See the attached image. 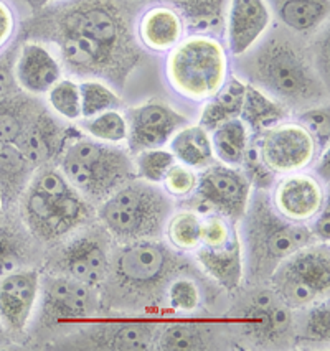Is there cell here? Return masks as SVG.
<instances>
[{
	"instance_id": "1",
	"label": "cell",
	"mask_w": 330,
	"mask_h": 351,
	"mask_svg": "<svg viewBox=\"0 0 330 351\" xmlns=\"http://www.w3.org/2000/svg\"><path fill=\"white\" fill-rule=\"evenodd\" d=\"M136 19V0H60L35 10L22 35L55 45L73 76L122 88L142 53Z\"/></svg>"
},
{
	"instance_id": "2",
	"label": "cell",
	"mask_w": 330,
	"mask_h": 351,
	"mask_svg": "<svg viewBox=\"0 0 330 351\" xmlns=\"http://www.w3.org/2000/svg\"><path fill=\"white\" fill-rule=\"evenodd\" d=\"M248 83L283 103L287 109L312 108L327 103L329 81L305 50L287 35H270L248 60Z\"/></svg>"
},
{
	"instance_id": "3",
	"label": "cell",
	"mask_w": 330,
	"mask_h": 351,
	"mask_svg": "<svg viewBox=\"0 0 330 351\" xmlns=\"http://www.w3.org/2000/svg\"><path fill=\"white\" fill-rule=\"evenodd\" d=\"M22 210L28 230L43 241L63 238L91 215L83 195L48 163L35 169L23 191Z\"/></svg>"
},
{
	"instance_id": "4",
	"label": "cell",
	"mask_w": 330,
	"mask_h": 351,
	"mask_svg": "<svg viewBox=\"0 0 330 351\" xmlns=\"http://www.w3.org/2000/svg\"><path fill=\"white\" fill-rule=\"evenodd\" d=\"M58 169L84 198L104 202L113 191L134 180L132 155L116 144H104L76 130L58 157Z\"/></svg>"
},
{
	"instance_id": "5",
	"label": "cell",
	"mask_w": 330,
	"mask_h": 351,
	"mask_svg": "<svg viewBox=\"0 0 330 351\" xmlns=\"http://www.w3.org/2000/svg\"><path fill=\"white\" fill-rule=\"evenodd\" d=\"M244 252L251 274L258 279L271 277L274 269L297 249L316 243L305 224L284 219L272 206L268 191L251 195L243 218Z\"/></svg>"
},
{
	"instance_id": "6",
	"label": "cell",
	"mask_w": 330,
	"mask_h": 351,
	"mask_svg": "<svg viewBox=\"0 0 330 351\" xmlns=\"http://www.w3.org/2000/svg\"><path fill=\"white\" fill-rule=\"evenodd\" d=\"M172 202L161 185L134 178L101 203L99 221L117 243L154 239L162 234Z\"/></svg>"
},
{
	"instance_id": "7",
	"label": "cell",
	"mask_w": 330,
	"mask_h": 351,
	"mask_svg": "<svg viewBox=\"0 0 330 351\" xmlns=\"http://www.w3.org/2000/svg\"><path fill=\"white\" fill-rule=\"evenodd\" d=\"M230 76V56L222 38L189 34L167 53L165 77L178 96L193 103L213 97Z\"/></svg>"
},
{
	"instance_id": "8",
	"label": "cell",
	"mask_w": 330,
	"mask_h": 351,
	"mask_svg": "<svg viewBox=\"0 0 330 351\" xmlns=\"http://www.w3.org/2000/svg\"><path fill=\"white\" fill-rule=\"evenodd\" d=\"M195 259L226 291H236L243 280L244 256L233 219L210 211L202 218L200 246Z\"/></svg>"
},
{
	"instance_id": "9",
	"label": "cell",
	"mask_w": 330,
	"mask_h": 351,
	"mask_svg": "<svg viewBox=\"0 0 330 351\" xmlns=\"http://www.w3.org/2000/svg\"><path fill=\"white\" fill-rule=\"evenodd\" d=\"M175 266L177 261L169 247L144 239L126 244L114 257L109 272L121 289L152 292L164 282Z\"/></svg>"
},
{
	"instance_id": "10",
	"label": "cell",
	"mask_w": 330,
	"mask_h": 351,
	"mask_svg": "<svg viewBox=\"0 0 330 351\" xmlns=\"http://www.w3.org/2000/svg\"><path fill=\"white\" fill-rule=\"evenodd\" d=\"M251 138L276 177L311 169L322 152L311 132L297 121H284Z\"/></svg>"
},
{
	"instance_id": "11",
	"label": "cell",
	"mask_w": 330,
	"mask_h": 351,
	"mask_svg": "<svg viewBox=\"0 0 330 351\" xmlns=\"http://www.w3.org/2000/svg\"><path fill=\"white\" fill-rule=\"evenodd\" d=\"M191 197L205 210L239 221L248 208L251 185L239 167L215 162L198 171V185Z\"/></svg>"
},
{
	"instance_id": "12",
	"label": "cell",
	"mask_w": 330,
	"mask_h": 351,
	"mask_svg": "<svg viewBox=\"0 0 330 351\" xmlns=\"http://www.w3.org/2000/svg\"><path fill=\"white\" fill-rule=\"evenodd\" d=\"M124 117L128 121L126 144L130 155L165 147L175 132L190 124L189 117L161 99H150L129 108Z\"/></svg>"
},
{
	"instance_id": "13",
	"label": "cell",
	"mask_w": 330,
	"mask_h": 351,
	"mask_svg": "<svg viewBox=\"0 0 330 351\" xmlns=\"http://www.w3.org/2000/svg\"><path fill=\"white\" fill-rule=\"evenodd\" d=\"M327 202L319 178L305 171L283 175L274 183L271 203L274 210L291 223L305 224Z\"/></svg>"
},
{
	"instance_id": "14",
	"label": "cell",
	"mask_w": 330,
	"mask_h": 351,
	"mask_svg": "<svg viewBox=\"0 0 330 351\" xmlns=\"http://www.w3.org/2000/svg\"><path fill=\"white\" fill-rule=\"evenodd\" d=\"M40 292L43 293L45 317L60 324L93 317L99 305L91 285L68 276L45 277L43 282L40 280Z\"/></svg>"
},
{
	"instance_id": "15",
	"label": "cell",
	"mask_w": 330,
	"mask_h": 351,
	"mask_svg": "<svg viewBox=\"0 0 330 351\" xmlns=\"http://www.w3.org/2000/svg\"><path fill=\"white\" fill-rule=\"evenodd\" d=\"M75 128H63L47 109H36L15 141V147L34 169L58 160L64 145L76 134Z\"/></svg>"
},
{
	"instance_id": "16",
	"label": "cell",
	"mask_w": 330,
	"mask_h": 351,
	"mask_svg": "<svg viewBox=\"0 0 330 351\" xmlns=\"http://www.w3.org/2000/svg\"><path fill=\"white\" fill-rule=\"evenodd\" d=\"M40 276L32 269H17L0 277V322L3 328L20 333L27 328L36 299Z\"/></svg>"
},
{
	"instance_id": "17",
	"label": "cell",
	"mask_w": 330,
	"mask_h": 351,
	"mask_svg": "<svg viewBox=\"0 0 330 351\" xmlns=\"http://www.w3.org/2000/svg\"><path fill=\"white\" fill-rule=\"evenodd\" d=\"M271 23V10L266 0H230L226 14L228 55L239 58L259 42Z\"/></svg>"
},
{
	"instance_id": "18",
	"label": "cell",
	"mask_w": 330,
	"mask_h": 351,
	"mask_svg": "<svg viewBox=\"0 0 330 351\" xmlns=\"http://www.w3.org/2000/svg\"><path fill=\"white\" fill-rule=\"evenodd\" d=\"M17 86L30 96H47V93L63 77L60 60L42 42L27 40L14 61Z\"/></svg>"
},
{
	"instance_id": "19",
	"label": "cell",
	"mask_w": 330,
	"mask_h": 351,
	"mask_svg": "<svg viewBox=\"0 0 330 351\" xmlns=\"http://www.w3.org/2000/svg\"><path fill=\"white\" fill-rule=\"evenodd\" d=\"M185 35L180 14L169 3H154L137 14L136 38L148 51L167 55Z\"/></svg>"
},
{
	"instance_id": "20",
	"label": "cell",
	"mask_w": 330,
	"mask_h": 351,
	"mask_svg": "<svg viewBox=\"0 0 330 351\" xmlns=\"http://www.w3.org/2000/svg\"><path fill=\"white\" fill-rule=\"evenodd\" d=\"M61 267L68 277L96 287L109 276L111 263L103 241L93 236H83L64 247Z\"/></svg>"
},
{
	"instance_id": "21",
	"label": "cell",
	"mask_w": 330,
	"mask_h": 351,
	"mask_svg": "<svg viewBox=\"0 0 330 351\" xmlns=\"http://www.w3.org/2000/svg\"><path fill=\"white\" fill-rule=\"evenodd\" d=\"M278 271L294 277L317 292L320 299L329 295L330 289V254L329 244L311 243L297 249L279 264Z\"/></svg>"
},
{
	"instance_id": "22",
	"label": "cell",
	"mask_w": 330,
	"mask_h": 351,
	"mask_svg": "<svg viewBox=\"0 0 330 351\" xmlns=\"http://www.w3.org/2000/svg\"><path fill=\"white\" fill-rule=\"evenodd\" d=\"M244 328L256 340L274 341L284 337L291 328V312L279 299L261 293L248 305L243 313Z\"/></svg>"
},
{
	"instance_id": "23",
	"label": "cell",
	"mask_w": 330,
	"mask_h": 351,
	"mask_svg": "<svg viewBox=\"0 0 330 351\" xmlns=\"http://www.w3.org/2000/svg\"><path fill=\"white\" fill-rule=\"evenodd\" d=\"M279 22L296 35H316L327 23L330 0H266Z\"/></svg>"
},
{
	"instance_id": "24",
	"label": "cell",
	"mask_w": 330,
	"mask_h": 351,
	"mask_svg": "<svg viewBox=\"0 0 330 351\" xmlns=\"http://www.w3.org/2000/svg\"><path fill=\"white\" fill-rule=\"evenodd\" d=\"M169 5L180 14L187 35L200 34L225 38L230 0H169Z\"/></svg>"
},
{
	"instance_id": "25",
	"label": "cell",
	"mask_w": 330,
	"mask_h": 351,
	"mask_svg": "<svg viewBox=\"0 0 330 351\" xmlns=\"http://www.w3.org/2000/svg\"><path fill=\"white\" fill-rule=\"evenodd\" d=\"M289 116H291V109L246 81L239 119L244 122L251 136H259L264 130L287 121Z\"/></svg>"
},
{
	"instance_id": "26",
	"label": "cell",
	"mask_w": 330,
	"mask_h": 351,
	"mask_svg": "<svg viewBox=\"0 0 330 351\" xmlns=\"http://www.w3.org/2000/svg\"><path fill=\"white\" fill-rule=\"evenodd\" d=\"M157 325L149 320L113 322L101 330L95 341L99 346L113 350L142 351L152 348L157 341Z\"/></svg>"
},
{
	"instance_id": "27",
	"label": "cell",
	"mask_w": 330,
	"mask_h": 351,
	"mask_svg": "<svg viewBox=\"0 0 330 351\" xmlns=\"http://www.w3.org/2000/svg\"><path fill=\"white\" fill-rule=\"evenodd\" d=\"M169 147L175 160L197 171L207 169L211 163L217 162L215 160L213 149H211L210 132L203 129L200 124L183 125L170 138Z\"/></svg>"
},
{
	"instance_id": "28",
	"label": "cell",
	"mask_w": 330,
	"mask_h": 351,
	"mask_svg": "<svg viewBox=\"0 0 330 351\" xmlns=\"http://www.w3.org/2000/svg\"><path fill=\"white\" fill-rule=\"evenodd\" d=\"M244 91H246V81L238 76H228L226 83L217 95L205 101L198 124L211 132L223 122L238 119L241 116Z\"/></svg>"
},
{
	"instance_id": "29",
	"label": "cell",
	"mask_w": 330,
	"mask_h": 351,
	"mask_svg": "<svg viewBox=\"0 0 330 351\" xmlns=\"http://www.w3.org/2000/svg\"><path fill=\"white\" fill-rule=\"evenodd\" d=\"M210 138L215 160L223 165L241 167L244 154L250 147L251 134L239 117L220 124L211 130Z\"/></svg>"
},
{
	"instance_id": "30",
	"label": "cell",
	"mask_w": 330,
	"mask_h": 351,
	"mask_svg": "<svg viewBox=\"0 0 330 351\" xmlns=\"http://www.w3.org/2000/svg\"><path fill=\"white\" fill-rule=\"evenodd\" d=\"M35 169L28 163L14 144L0 142V195L2 199H15L27 189Z\"/></svg>"
},
{
	"instance_id": "31",
	"label": "cell",
	"mask_w": 330,
	"mask_h": 351,
	"mask_svg": "<svg viewBox=\"0 0 330 351\" xmlns=\"http://www.w3.org/2000/svg\"><path fill=\"white\" fill-rule=\"evenodd\" d=\"M30 97L34 96L19 91L0 101V142L15 144L20 134L23 132L28 121L38 109Z\"/></svg>"
},
{
	"instance_id": "32",
	"label": "cell",
	"mask_w": 330,
	"mask_h": 351,
	"mask_svg": "<svg viewBox=\"0 0 330 351\" xmlns=\"http://www.w3.org/2000/svg\"><path fill=\"white\" fill-rule=\"evenodd\" d=\"M202 218L195 210H180L169 216L165 234L177 251H195L200 246Z\"/></svg>"
},
{
	"instance_id": "33",
	"label": "cell",
	"mask_w": 330,
	"mask_h": 351,
	"mask_svg": "<svg viewBox=\"0 0 330 351\" xmlns=\"http://www.w3.org/2000/svg\"><path fill=\"white\" fill-rule=\"evenodd\" d=\"M81 96V117L91 119L97 114L111 109H119L122 101L119 95L99 80H83L78 83Z\"/></svg>"
},
{
	"instance_id": "34",
	"label": "cell",
	"mask_w": 330,
	"mask_h": 351,
	"mask_svg": "<svg viewBox=\"0 0 330 351\" xmlns=\"http://www.w3.org/2000/svg\"><path fill=\"white\" fill-rule=\"evenodd\" d=\"M157 348L165 351H191L205 346L203 328L193 322H174L158 330Z\"/></svg>"
},
{
	"instance_id": "35",
	"label": "cell",
	"mask_w": 330,
	"mask_h": 351,
	"mask_svg": "<svg viewBox=\"0 0 330 351\" xmlns=\"http://www.w3.org/2000/svg\"><path fill=\"white\" fill-rule=\"evenodd\" d=\"M83 129L89 137L104 144H124L128 138V121L119 109L104 111L91 119H84Z\"/></svg>"
},
{
	"instance_id": "36",
	"label": "cell",
	"mask_w": 330,
	"mask_h": 351,
	"mask_svg": "<svg viewBox=\"0 0 330 351\" xmlns=\"http://www.w3.org/2000/svg\"><path fill=\"white\" fill-rule=\"evenodd\" d=\"M47 99L56 116L71 122L81 119V96L76 81L70 77H61L47 93Z\"/></svg>"
},
{
	"instance_id": "37",
	"label": "cell",
	"mask_w": 330,
	"mask_h": 351,
	"mask_svg": "<svg viewBox=\"0 0 330 351\" xmlns=\"http://www.w3.org/2000/svg\"><path fill=\"white\" fill-rule=\"evenodd\" d=\"M134 170H136V177L141 180L154 183V185H161L164 180L167 170L174 165L175 157L170 150L165 147L161 149H149L142 150L132 157Z\"/></svg>"
},
{
	"instance_id": "38",
	"label": "cell",
	"mask_w": 330,
	"mask_h": 351,
	"mask_svg": "<svg viewBox=\"0 0 330 351\" xmlns=\"http://www.w3.org/2000/svg\"><path fill=\"white\" fill-rule=\"evenodd\" d=\"M198 185V171L183 165L180 162H175L169 170H167L164 180L161 186L169 197L172 198H189L195 193Z\"/></svg>"
},
{
	"instance_id": "39",
	"label": "cell",
	"mask_w": 330,
	"mask_h": 351,
	"mask_svg": "<svg viewBox=\"0 0 330 351\" xmlns=\"http://www.w3.org/2000/svg\"><path fill=\"white\" fill-rule=\"evenodd\" d=\"M297 122L303 124L311 132V136L320 150L329 149L330 111L327 103L297 111Z\"/></svg>"
},
{
	"instance_id": "40",
	"label": "cell",
	"mask_w": 330,
	"mask_h": 351,
	"mask_svg": "<svg viewBox=\"0 0 330 351\" xmlns=\"http://www.w3.org/2000/svg\"><path fill=\"white\" fill-rule=\"evenodd\" d=\"M239 169H241L243 173L246 175L251 189L268 191L271 186H274L276 175L272 173V171L266 167V163L263 162V158H261V155L258 152V147L252 142V138L246 154H244L243 163Z\"/></svg>"
},
{
	"instance_id": "41",
	"label": "cell",
	"mask_w": 330,
	"mask_h": 351,
	"mask_svg": "<svg viewBox=\"0 0 330 351\" xmlns=\"http://www.w3.org/2000/svg\"><path fill=\"white\" fill-rule=\"evenodd\" d=\"M200 289L195 280L177 277L167 289V304L177 312H193L200 305Z\"/></svg>"
},
{
	"instance_id": "42",
	"label": "cell",
	"mask_w": 330,
	"mask_h": 351,
	"mask_svg": "<svg viewBox=\"0 0 330 351\" xmlns=\"http://www.w3.org/2000/svg\"><path fill=\"white\" fill-rule=\"evenodd\" d=\"M305 338L309 341L329 343L330 340V308L329 300L320 299L314 302L309 310L307 322L304 326Z\"/></svg>"
},
{
	"instance_id": "43",
	"label": "cell",
	"mask_w": 330,
	"mask_h": 351,
	"mask_svg": "<svg viewBox=\"0 0 330 351\" xmlns=\"http://www.w3.org/2000/svg\"><path fill=\"white\" fill-rule=\"evenodd\" d=\"M17 10L9 0H0V56L10 47L19 34Z\"/></svg>"
},
{
	"instance_id": "44",
	"label": "cell",
	"mask_w": 330,
	"mask_h": 351,
	"mask_svg": "<svg viewBox=\"0 0 330 351\" xmlns=\"http://www.w3.org/2000/svg\"><path fill=\"white\" fill-rule=\"evenodd\" d=\"M20 261H22V251H20L15 236L0 228V277L12 271H17Z\"/></svg>"
},
{
	"instance_id": "45",
	"label": "cell",
	"mask_w": 330,
	"mask_h": 351,
	"mask_svg": "<svg viewBox=\"0 0 330 351\" xmlns=\"http://www.w3.org/2000/svg\"><path fill=\"white\" fill-rule=\"evenodd\" d=\"M14 61L15 56H0V101L7 99L15 93L22 91L17 86L14 76Z\"/></svg>"
},
{
	"instance_id": "46",
	"label": "cell",
	"mask_w": 330,
	"mask_h": 351,
	"mask_svg": "<svg viewBox=\"0 0 330 351\" xmlns=\"http://www.w3.org/2000/svg\"><path fill=\"white\" fill-rule=\"evenodd\" d=\"M311 234L314 241L317 243H324L329 244V238H330V232H329V226H330V213H329V199L324 203L322 210L317 213L314 218L311 219Z\"/></svg>"
},
{
	"instance_id": "47",
	"label": "cell",
	"mask_w": 330,
	"mask_h": 351,
	"mask_svg": "<svg viewBox=\"0 0 330 351\" xmlns=\"http://www.w3.org/2000/svg\"><path fill=\"white\" fill-rule=\"evenodd\" d=\"M316 175L319 177V182L325 186L329 185V178H330V169H329V149H324L319 155V158H316Z\"/></svg>"
},
{
	"instance_id": "48",
	"label": "cell",
	"mask_w": 330,
	"mask_h": 351,
	"mask_svg": "<svg viewBox=\"0 0 330 351\" xmlns=\"http://www.w3.org/2000/svg\"><path fill=\"white\" fill-rule=\"evenodd\" d=\"M51 2H55V0H35V9L34 10L42 9V7L48 5V3H51Z\"/></svg>"
},
{
	"instance_id": "49",
	"label": "cell",
	"mask_w": 330,
	"mask_h": 351,
	"mask_svg": "<svg viewBox=\"0 0 330 351\" xmlns=\"http://www.w3.org/2000/svg\"><path fill=\"white\" fill-rule=\"evenodd\" d=\"M2 213H3V199H2V195H0V221H2Z\"/></svg>"
},
{
	"instance_id": "50",
	"label": "cell",
	"mask_w": 330,
	"mask_h": 351,
	"mask_svg": "<svg viewBox=\"0 0 330 351\" xmlns=\"http://www.w3.org/2000/svg\"><path fill=\"white\" fill-rule=\"evenodd\" d=\"M25 2L32 7V9H35V0H25Z\"/></svg>"
},
{
	"instance_id": "51",
	"label": "cell",
	"mask_w": 330,
	"mask_h": 351,
	"mask_svg": "<svg viewBox=\"0 0 330 351\" xmlns=\"http://www.w3.org/2000/svg\"><path fill=\"white\" fill-rule=\"evenodd\" d=\"M3 330H5V328H3L2 322H0V338H2V333H3Z\"/></svg>"
}]
</instances>
